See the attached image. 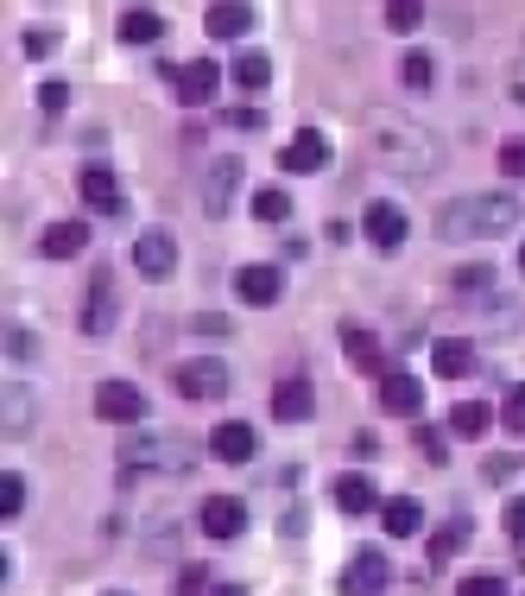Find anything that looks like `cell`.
<instances>
[{
	"label": "cell",
	"instance_id": "obj_1",
	"mask_svg": "<svg viewBox=\"0 0 525 596\" xmlns=\"http://www.w3.org/2000/svg\"><path fill=\"white\" fill-rule=\"evenodd\" d=\"M368 140H374V159L386 172H400V178H425V172L444 165V147H437L418 121L393 115V108H374V115H368Z\"/></svg>",
	"mask_w": 525,
	"mask_h": 596
},
{
	"label": "cell",
	"instance_id": "obj_2",
	"mask_svg": "<svg viewBox=\"0 0 525 596\" xmlns=\"http://www.w3.org/2000/svg\"><path fill=\"white\" fill-rule=\"evenodd\" d=\"M506 229H519V197H506V191H469V197L437 209L444 241H488V235H506Z\"/></svg>",
	"mask_w": 525,
	"mask_h": 596
},
{
	"label": "cell",
	"instance_id": "obj_3",
	"mask_svg": "<svg viewBox=\"0 0 525 596\" xmlns=\"http://www.w3.org/2000/svg\"><path fill=\"white\" fill-rule=\"evenodd\" d=\"M184 469H190V444H177V438H140V444H127L121 483H140V476H184Z\"/></svg>",
	"mask_w": 525,
	"mask_h": 596
},
{
	"label": "cell",
	"instance_id": "obj_4",
	"mask_svg": "<svg viewBox=\"0 0 525 596\" xmlns=\"http://www.w3.org/2000/svg\"><path fill=\"white\" fill-rule=\"evenodd\" d=\"M165 83L177 89V102L184 108H203V102H216L222 71H216V57H190V64H165Z\"/></svg>",
	"mask_w": 525,
	"mask_h": 596
},
{
	"label": "cell",
	"instance_id": "obj_5",
	"mask_svg": "<svg viewBox=\"0 0 525 596\" xmlns=\"http://www.w3.org/2000/svg\"><path fill=\"white\" fill-rule=\"evenodd\" d=\"M114 324H121V285L101 267L96 280H89V299H83V337H108Z\"/></svg>",
	"mask_w": 525,
	"mask_h": 596
},
{
	"label": "cell",
	"instance_id": "obj_6",
	"mask_svg": "<svg viewBox=\"0 0 525 596\" xmlns=\"http://www.w3.org/2000/svg\"><path fill=\"white\" fill-rule=\"evenodd\" d=\"M177 393L184 400H222L228 393V368L216 362V356H190V362H177Z\"/></svg>",
	"mask_w": 525,
	"mask_h": 596
},
{
	"label": "cell",
	"instance_id": "obj_7",
	"mask_svg": "<svg viewBox=\"0 0 525 596\" xmlns=\"http://www.w3.org/2000/svg\"><path fill=\"white\" fill-rule=\"evenodd\" d=\"M96 419H108V425H133V419H146V393L133 388V381H101L96 388Z\"/></svg>",
	"mask_w": 525,
	"mask_h": 596
},
{
	"label": "cell",
	"instance_id": "obj_8",
	"mask_svg": "<svg viewBox=\"0 0 525 596\" xmlns=\"http://www.w3.org/2000/svg\"><path fill=\"white\" fill-rule=\"evenodd\" d=\"M386 584H393L386 552H354L349 565H342V596H380Z\"/></svg>",
	"mask_w": 525,
	"mask_h": 596
},
{
	"label": "cell",
	"instance_id": "obj_9",
	"mask_svg": "<svg viewBox=\"0 0 525 596\" xmlns=\"http://www.w3.org/2000/svg\"><path fill=\"white\" fill-rule=\"evenodd\" d=\"M76 191H83V204L96 209V216H127V191L108 165H89V172L76 178Z\"/></svg>",
	"mask_w": 525,
	"mask_h": 596
},
{
	"label": "cell",
	"instance_id": "obj_10",
	"mask_svg": "<svg viewBox=\"0 0 525 596\" xmlns=\"http://www.w3.org/2000/svg\"><path fill=\"white\" fill-rule=\"evenodd\" d=\"M361 235L374 241L380 254H393V248H405L412 223H405V209H400V204H368V216H361Z\"/></svg>",
	"mask_w": 525,
	"mask_h": 596
},
{
	"label": "cell",
	"instance_id": "obj_11",
	"mask_svg": "<svg viewBox=\"0 0 525 596\" xmlns=\"http://www.w3.org/2000/svg\"><path fill=\"white\" fill-rule=\"evenodd\" d=\"M203 533L209 540H241L248 533V501L241 495H209L203 501Z\"/></svg>",
	"mask_w": 525,
	"mask_h": 596
},
{
	"label": "cell",
	"instance_id": "obj_12",
	"mask_svg": "<svg viewBox=\"0 0 525 596\" xmlns=\"http://www.w3.org/2000/svg\"><path fill=\"white\" fill-rule=\"evenodd\" d=\"M324 165H329V133H317V128L292 133L278 147V172H324Z\"/></svg>",
	"mask_w": 525,
	"mask_h": 596
},
{
	"label": "cell",
	"instance_id": "obj_13",
	"mask_svg": "<svg viewBox=\"0 0 525 596\" xmlns=\"http://www.w3.org/2000/svg\"><path fill=\"white\" fill-rule=\"evenodd\" d=\"M133 267L146 273V280H165L177 267V241H172V229H146L140 241H133Z\"/></svg>",
	"mask_w": 525,
	"mask_h": 596
},
{
	"label": "cell",
	"instance_id": "obj_14",
	"mask_svg": "<svg viewBox=\"0 0 525 596\" xmlns=\"http://www.w3.org/2000/svg\"><path fill=\"white\" fill-rule=\"evenodd\" d=\"M234 292H241V305H278V299H285V273L253 260V267L234 273Z\"/></svg>",
	"mask_w": 525,
	"mask_h": 596
},
{
	"label": "cell",
	"instance_id": "obj_15",
	"mask_svg": "<svg viewBox=\"0 0 525 596\" xmlns=\"http://www.w3.org/2000/svg\"><path fill=\"white\" fill-rule=\"evenodd\" d=\"M203 32H209V39H248V32H253V7H248V0H209Z\"/></svg>",
	"mask_w": 525,
	"mask_h": 596
},
{
	"label": "cell",
	"instance_id": "obj_16",
	"mask_svg": "<svg viewBox=\"0 0 525 596\" xmlns=\"http://www.w3.org/2000/svg\"><path fill=\"white\" fill-rule=\"evenodd\" d=\"M380 407H386V413H400V419H418L425 393H418V381H412L405 368H386V375H380Z\"/></svg>",
	"mask_w": 525,
	"mask_h": 596
},
{
	"label": "cell",
	"instance_id": "obj_17",
	"mask_svg": "<svg viewBox=\"0 0 525 596\" xmlns=\"http://www.w3.org/2000/svg\"><path fill=\"white\" fill-rule=\"evenodd\" d=\"M234 184H241V159L228 153V159H216V172H209L203 209H209V216H228V204H234Z\"/></svg>",
	"mask_w": 525,
	"mask_h": 596
},
{
	"label": "cell",
	"instance_id": "obj_18",
	"mask_svg": "<svg viewBox=\"0 0 525 596\" xmlns=\"http://www.w3.org/2000/svg\"><path fill=\"white\" fill-rule=\"evenodd\" d=\"M310 413H317V393L304 388V381H285V388L273 393V419H278V425H304Z\"/></svg>",
	"mask_w": 525,
	"mask_h": 596
},
{
	"label": "cell",
	"instance_id": "obj_19",
	"mask_svg": "<svg viewBox=\"0 0 525 596\" xmlns=\"http://www.w3.org/2000/svg\"><path fill=\"white\" fill-rule=\"evenodd\" d=\"M430 368L444 375V381H462L469 368H475V343H462V337H444L437 349H430Z\"/></svg>",
	"mask_w": 525,
	"mask_h": 596
},
{
	"label": "cell",
	"instance_id": "obj_20",
	"mask_svg": "<svg viewBox=\"0 0 525 596\" xmlns=\"http://www.w3.org/2000/svg\"><path fill=\"white\" fill-rule=\"evenodd\" d=\"M209 451H216L222 464H248V457H253V425H241V419H228V425H216V438H209Z\"/></svg>",
	"mask_w": 525,
	"mask_h": 596
},
{
	"label": "cell",
	"instance_id": "obj_21",
	"mask_svg": "<svg viewBox=\"0 0 525 596\" xmlns=\"http://www.w3.org/2000/svg\"><path fill=\"white\" fill-rule=\"evenodd\" d=\"M342 356H349V368H361V375H386L380 368V343L361 330V324H342Z\"/></svg>",
	"mask_w": 525,
	"mask_h": 596
},
{
	"label": "cell",
	"instance_id": "obj_22",
	"mask_svg": "<svg viewBox=\"0 0 525 596\" xmlns=\"http://www.w3.org/2000/svg\"><path fill=\"white\" fill-rule=\"evenodd\" d=\"M336 508H342V514H368V508H380V489L374 483H368V476H336Z\"/></svg>",
	"mask_w": 525,
	"mask_h": 596
},
{
	"label": "cell",
	"instance_id": "obj_23",
	"mask_svg": "<svg viewBox=\"0 0 525 596\" xmlns=\"http://www.w3.org/2000/svg\"><path fill=\"white\" fill-rule=\"evenodd\" d=\"M83 241H89L83 223H51L45 241H39V254H45V260H70V254H83Z\"/></svg>",
	"mask_w": 525,
	"mask_h": 596
},
{
	"label": "cell",
	"instance_id": "obj_24",
	"mask_svg": "<svg viewBox=\"0 0 525 596\" xmlns=\"http://www.w3.org/2000/svg\"><path fill=\"white\" fill-rule=\"evenodd\" d=\"M121 39H127V45H158V39H165V20H158L152 7H127V13H121Z\"/></svg>",
	"mask_w": 525,
	"mask_h": 596
},
{
	"label": "cell",
	"instance_id": "obj_25",
	"mask_svg": "<svg viewBox=\"0 0 525 596\" xmlns=\"http://www.w3.org/2000/svg\"><path fill=\"white\" fill-rule=\"evenodd\" d=\"M418 520H425V508H418L412 495H400V501H386V508H380V527H386L393 540H412V533H418Z\"/></svg>",
	"mask_w": 525,
	"mask_h": 596
},
{
	"label": "cell",
	"instance_id": "obj_26",
	"mask_svg": "<svg viewBox=\"0 0 525 596\" xmlns=\"http://www.w3.org/2000/svg\"><path fill=\"white\" fill-rule=\"evenodd\" d=\"M228 77L241 83L248 96H266V83H273V64H266V52H241V57H234V71H228Z\"/></svg>",
	"mask_w": 525,
	"mask_h": 596
},
{
	"label": "cell",
	"instance_id": "obj_27",
	"mask_svg": "<svg viewBox=\"0 0 525 596\" xmlns=\"http://www.w3.org/2000/svg\"><path fill=\"white\" fill-rule=\"evenodd\" d=\"M488 425H494V413H488L481 400H462V407L450 413V432H462V438H481Z\"/></svg>",
	"mask_w": 525,
	"mask_h": 596
},
{
	"label": "cell",
	"instance_id": "obj_28",
	"mask_svg": "<svg viewBox=\"0 0 525 596\" xmlns=\"http://www.w3.org/2000/svg\"><path fill=\"white\" fill-rule=\"evenodd\" d=\"M253 216H260V223H285V216H292V197H285V191H273V184H266V191H253Z\"/></svg>",
	"mask_w": 525,
	"mask_h": 596
},
{
	"label": "cell",
	"instance_id": "obj_29",
	"mask_svg": "<svg viewBox=\"0 0 525 596\" xmlns=\"http://www.w3.org/2000/svg\"><path fill=\"white\" fill-rule=\"evenodd\" d=\"M32 425V388H7V438H20Z\"/></svg>",
	"mask_w": 525,
	"mask_h": 596
},
{
	"label": "cell",
	"instance_id": "obj_30",
	"mask_svg": "<svg viewBox=\"0 0 525 596\" xmlns=\"http://www.w3.org/2000/svg\"><path fill=\"white\" fill-rule=\"evenodd\" d=\"M400 77H405V89H418V96H425V89H430V77H437V64H430V52H405Z\"/></svg>",
	"mask_w": 525,
	"mask_h": 596
},
{
	"label": "cell",
	"instance_id": "obj_31",
	"mask_svg": "<svg viewBox=\"0 0 525 596\" xmlns=\"http://www.w3.org/2000/svg\"><path fill=\"white\" fill-rule=\"evenodd\" d=\"M425 20V0H386V26L393 32H418Z\"/></svg>",
	"mask_w": 525,
	"mask_h": 596
},
{
	"label": "cell",
	"instance_id": "obj_32",
	"mask_svg": "<svg viewBox=\"0 0 525 596\" xmlns=\"http://www.w3.org/2000/svg\"><path fill=\"white\" fill-rule=\"evenodd\" d=\"M20 508H25V476L7 469V476H0V520H13Z\"/></svg>",
	"mask_w": 525,
	"mask_h": 596
},
{
	"label": "cell",
	"instance_id": "obj_33",
	"mask_svg": "<svg viewBox=\"0 0 525 596\" xmlns=\"http://www.w3.org/2000/svg\"><path fill=\"white\" fill-rule=\"evenodd\" d=\"M462 533H469V520H450V527H444V533L430 540V565H444V559H450L456 545H462Z\"/></svg>",
	"mask_w": 525,
	"mask_h": 596
},
{
	"label": "cell",
	"instance_id": "obj_34",
	"mask_svg": "<svg viewBox=\"0 0 525 596\" xmlns=\"http://www.w3.org/2000/svg\"><path fill=\"white\" fill-rule=\"evenodd\" d=\"M456 596H506V584L494 577V571H475V577H462V590Z\"/></svg>",
	"mask_w": 525,
	"mask_h": 596
},
{
	"label": "cell",
	"instance_id": "obj_35",
	"mask_svg": "<svg viewBox=\"0 0 525 596\" xmlns=\"http://www.w3.org/2000/svg\"><path fill=\"white\" fill-rule=\"evenodd\" d=\"M501 425H506V432H513V438H519V432H525V388H513V393H506V407H501Z\"/></svg>",
	"mask_w": 525,
	"mask_h": 596
},
{
	"label": "cell",
	"instance_id": "obj_36",
	"mask_svg": "<svg viewBox=\"0 0 525 596\" xmlns=\"http://www.w3.org/2000/svg\"><path fill=\"white\" fill-rule=\"evenodd\" d=\"M57 52V32L51 26H25V57H51Z\"/></svg>",
	"mask_w": 525,
	"mask_h": 596
},
{
	"label": "cell",
	"instance_id": "obj_37",
	"mask_svg": "<svg viewBox=\"0 0 525 596\" xmlns=\"http://www.w3.org/2000/svg\"><path fill=\"white\" fill-rule=\"evenodd\" d=\"M418 444H425L430 464H450V444H444V432H437V425H418Z\"/></svg>",
	"mask_w": 525,
	"mask_h": 596
},
{
	"label": "cell",
	"instance_id": "obj_38",
	"mask_svg": "<svg viewBox=\"0 0 525 596\" xmlns=\"http://www.w3.org/2000/svg\"><path fill=\"white\" fill-rule=\"evenodd\" d=\"M501 527L513 533V540H525V495H513V501L501 508Z\"/></svg>",
	"mask_w": 525,
	"mask_h": 596
},
{
	"label": "cell",
	"instance_id": "obj_39",
	"mask_svg": "<svg viewBox=\"0 0 525 596\" xmlns=\"http://www.w3.org/2000/svg\"><path fill=\"white\" fill-rule=\"evenodd\" d=\"M501 172L506 178H525V140H506L501 147Z\"/></svg>",
	"mask_w": 525,
	"mask_h": 596
},
{
	"label": "cell",
	"instance_id": "obj_40",
	"mask_svg": "<svg viewBox=\"0 0 525 596\" xmlns=\"http://www.w3.org/2000/svg\"><path fill=\"white\" fill-rule=\"evenodd\" d=\"M209 590V571L203 565H184V577H177V596H203Z\"/></svg>",
	"mask_w": 525,
	"mask_h": 596
},
{
	"label": "cell",
	"instance_id": "obj_41",
	"mask_svg": "<svg viewBox=\"0 0 525 596\" xmlns=\"http://www.w3.org/2000/svg\"><path fill=\"white\" fill-rule=\"evenodd\" d=\"M64 102H70V89H64V83H39V108H45V115H57Z\"/></svg>",
	"mask_w": 525,
	"mask_h": 596
},
{
	"label": "cell",
	"instance_id": "obj_42",
	"mask_svg": "<svg viewBox=\"0 0 525 596\" xmlns=\"http://www.w3.org/2000/svg\"><path fill=\"white\" fill-rule=\"evenodd\" d=\"M488 280H494L488 267H462V273H456V285H462V299H475V292H481Z\"/></svg>",
	"mask_w": 525,
	"mask_h": 596
},
{
	"label": "cell",
	"instance_id": "obj_43",
	"mask_svg": "<svg viewBox=\"0 0 525 596\" xmlns=\"http://www.w3.org/2000/svg\"><path fill=\"white\" fill-rule=\"evenodd\" d=\"M32 349H39V343H32V330H20V324H7V356H32Z\"/></svg>",
	"mask_w": 525,
	"mask_h": 596
},
{
	"label": "cell",
	"instance_id": "obj_44",
	"mask_svg": "<svg viewBox=\"0 0 525 596\" xmlns=\"http://www.w3.org/2000/svg\"><path fill=\"white\" fill-rule=\"evenodd\" d=\"M506 96H513V102L525 108V57H519V64H513V71H506Z\"/></svg>",
	"mask_w": 525,
	"mask_h": 596
},
{
	"label": "cell",
	"instance_id": "obj_45",
	"mask_svg": "<svg viewBox=\"0 0 525 596\" xmlns=\"http://www.w3.org/2000/svg\"><path fill=\"white\" fill-rule=\"evenodd\" d=\"M349 451H354V457H374V451H380V438H374V432H354V438H349Z\"/></svg>",
	"mask_w": 525,
	"mask_h": 596
},
{
	"label": "cell",
	"instance_id": "obj_46",
	"mask_svg": "<svg viewBox=\"0 0 525 596\" xmlns=\"http://www.w3.org/2000/svg\"><path fill=\"white\" fill-rule=\"evenodd\" d=\"M216 596H248V590H234V584H222V590H216Z\"/></svg>",
	"mask_w": 525,
	"mask_h": 596
},
{
	"label": "cell",
	"instance_id": "obj_47",
	"mask_svg": "<svg viewBox=\"0 0 525 596\" xmlns=\"http://www.w3.org/2000/svg\"><path fill=\"white\" fill-rule=\"evenodd\" d=\"M519 273H525V241H519Z\"/></svg>",
	"mask_w": 525,
	"mask_h": 596
},
{
	"label": "cell",
	"instance_id": "obj_48",
	"mask_svg": "<svg viewBox=\"0 0 525 596\" xmlns=\"http://www.w3.org/2000/svg\"><path fill=\"white\" fill-rule=\"evenodd\" d=\"M114 596H127V590H114Z\"/></svg>",
	"mask_w": 525,
	"mask_h": 596
}]
</instances>
